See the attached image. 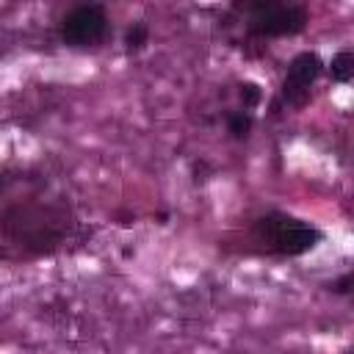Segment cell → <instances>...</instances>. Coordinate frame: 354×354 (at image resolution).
<instances>
[{"mask_svg": "<svg viewBox=\"0 0 354 354\" xmlns=\"http://www.w3.org/2000/svg\"><path fill=\"white\" fill-rule=\"evenodd\" d=\"M324 64L318 58V53H299L290 64H288V72H285V80H282V91H279V100L293 105V108H301L310 97V86L318 80Z\"/></svg>", "mask_w": 354, "mask_h": 354, "instance_id": "cell-5", "label": "cell"}, {"mask_svg": "<svg viewBox=\"0 0 354 354\" xmlns=\"http://www.w3.org/2000/svg\"><path fill=\"white\" fill-rule=\"evenodd\" d=\"M351 285H354V277L351 274H343L337 282H332V290L335 293H351Z\"/></svg>", "mask_w": 354, "mask_h": 354, "instance_id": "cell-10", "label": "cell"}, {"mask_svg": "<svg viewBox=\"0 0 354 354\" xmlns=\"http://www.w3.org/2000/svg\"><path fill=\"white\" fill-rule=\"evenodd\" d=\"M227 130L232 138H246L252 130V113L249 111H232L227 116Z\"/></svg>", "mask_w": 354, "mask_h": 354, "instance_id": "cell-7", "label": "cell"}, {"mask_svg": "<svg viewBox=\"0 0 354 354\" xmlns=\"http://www.w3.org/2000/svg\"><path fill=\"white\" fill-rule=\"evenodd\" d=\"M329 72H332V80H337V83H348L351 75H354V53H351V50H340V53L332 58Z\"/></svg>", "mask_w": 354, "mask_h": 354, "instance_id": "cell-6", "label": "cell"}, {"mask_svg": "<svg viewBox=\"0 0 354 354\" xmlns=\"http://www.w3.org/2000/svg\"><path fill=\"white\" fill-rule=\"evenodd\" d=\"M147 39H149V28H147L144 19H138V22L130 25V30H127V36H124V44H127L130 53H138V50L147 44Z\"/></svg>", "mask_w": 354, "mask_h": 354, "instance_id": "cell-8", "label": "cell"}, {"mask_svg": "<svg viewBox=\"0 0 354 354\" xmlns=\"http://www.w3.org/2000/svg\"><path fill=\"white\" fill-rule=\"evenodd\" d=\"M64 221H66L64 210L53 205H41V202H19V205H11L0 216L6 235L22 246H30L33 252L55 249L66 232Z\"/></svg>", "mask_w": 354, "mask_h": 354, "instance_id": "cell-1", "label": "cell"}, {"mask_svg": "<svg viewBox=\"0 0 354 354\" xmlns=\"http://www.w3.org/2000/svg\"><path fill=\"white\" fill-rule=\"evenodd\" d=\"M241 11H246L249 22L246 30L252 36H296L307 28V8L304 6H293V3H277V0H254V3H243L238 6Z\"/></svg>", "mask_w": 354, "mask_h": 354, "instance_id": "cell-3", "label": "cell"}, {"mask_svg": "<svg viewBox=\"0 0 354 354\" xmlns=\"http://www.w3.org/2000/svg\"><path fill=\"white\" fill-rule=\"evenodd\" d=\"M105 30H108V14L100 3L77 6L61 22V39L69 47H91V44L102 41Z\"/></svg>", "mask_w": 354, "mask_h": 354, "instance_id": "cell-4", "label": "cell"}, {"mask_svg": "<svg viewBox=\"0 0 354 354\" xmlns=\"http://www.w3.org/2000/svg\"><path fill=\"white\" fill-rule=\"evenodd\" d=\"M238 97H241L243 108H257V105H260V100H263V91H260V86H257V83L246 80V83H241V86H238Z\"/></svg>", "mask_w": 354, "mask_h": 354, "instance_id": "cell-9", "label": "cell"}, {"mask_svg": "<svg viewBox=\"0 0 354 354\" xmlns=\"http://www.w3.org/2000/svg\"><path fill=\"white\" fill-rule=\"evenodd\" d=\"M254 238L268 252H277L282 257L307 254L321 243V232L313 224H304L301 218H293L288 213H268V216L257 218Z\"/></svg>", "mask_w": 354, "mask_h": 354, "instance_id": "cell-2", "label": "cell"}]
</instances>
